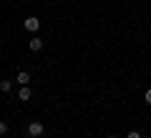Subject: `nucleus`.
<instances>
[{"label":"nucleus","mask_w":151,"mask_h":138,"mask_svg":"<svg viewBox=\"0 0 151 138\" xmlns=\"http://www.w3.org/2000/svg\"><path fill=\"white\" fill-rule=\"evenodd\" d=\"M30 88H28V85H20V90H18V101H30Z\"/></svg>","instance_id":"obj_3"},{"label":"nucleus","mask_w":151,"mask_h":138,"mask_svg":"<svg viewBox=\"0 0 151 138\" xmlns=\"http://www.w3.org/2000/svg\"><path fill=\"white\" fill-rule=\"evenodd\" d=\"M43 133H45V126H43V123L33 121L30 126H28V136H30V138H38V136H43Z\"/></svg>","instance_id":"obj_1"},{"label":"nucleus","mask_w":151,"mask_h":138,"mask_svg":"<svg viewBox=\"0 0 151 138\" xmlns=\"http://www.w3.org/2000/svg\"><path fill=\"white\" fill-rule=\"evenodd\" d=\"M10 88H13L10 80H0V90H3V93H10Z\"/></svg>","instance_id":"obj_6"},{"label":"nucleus","mask_w":151,"mask_h":138,"mask_svg":"<svg viewBox=\"0 0 151 138\" xmlns=\"http://www.w3.org/2000/svg\"><path fill=\"white\" fill-rule=\"evenodd\" d=\"M108 138H116V136H108Z\"/></svg>","instance_id":"obj_10"},{"label":"nucleus","mask_w":151,"mask_h":138,"mask_svg":"<svg viewBox=\"0 0 151 138\" xmlns=\"http://www.w3.org/2000/svg\"><path fill=\"white\" fill-rule=\"evenodd\" d=\"M28 45H30V50L33 53H38V50H43V40H40V38H30V43H28Z\"/></svg>","instance_id":"obj_4"},{"label":"nucleus","mask_w":151,"mask_h":138,"mask_svg":"<svg viewBox=\"0 0 151 138\" xmlns=\"http://www.w3.org/2000/svg\"><path fill=\"white\" fill-rule=\"evenodd\" d=\"M15 80H18V83H20V85H28V80H30V73H28V70H20Z\"/></svg>","instance_id":"obj_5"},{"label":"nucleus","mask_w":151,"mask_h":138,"mask_svg":"<svg viewBox=\"0 0 151 138\" xmlns=\"http://www.w3.org/2000/svg\"><path fill=\"white\" fill-rule=\"evenodd\" d=\"M126 138H141V133H139V131H131V133H129Z\"/></svg>","instance_id":"obj_8"},{"label":"nucleus","mask_w":151,"mask_h":138,"mask_svg":"<svg viewBox=\"0 0 151 138\" xmlns=\"http://www.w3.org/2000/svg\"><path fill=\"white\" fill-rule=\"evenodd\" d=\"M5 133H8V123L0 121V136H5Z\"/></svg>","instance_id":"obj_7"},{"label":"nucleus","mask_w":151,"mask_h":138,"mask_svg":"<svg viewBox=\"0 0 151 138\" xmlns=\"http://www.w3.org/2000/svg\"><path fill=\"white\" fill-rule=\"evenodd\" d=\"M38 28H40V20H38V18H28L25 20V30L28 33H35Z\"/></svg>","instance_id":"obj_2"},{"label":"nucleus","mask_w":151,"mask_h":138,"mask_svg":"<svg viewBox=\"0 0 151 138\" xmlns=\"http://www.w3.org/2000/svg\"><path fill=\"white\" fill-rule=\"evenodd\" d=\"M146 103H149V106H151V88L146 90Z\"/></svg>","instance_id":"obj_9"}]
</instances>
